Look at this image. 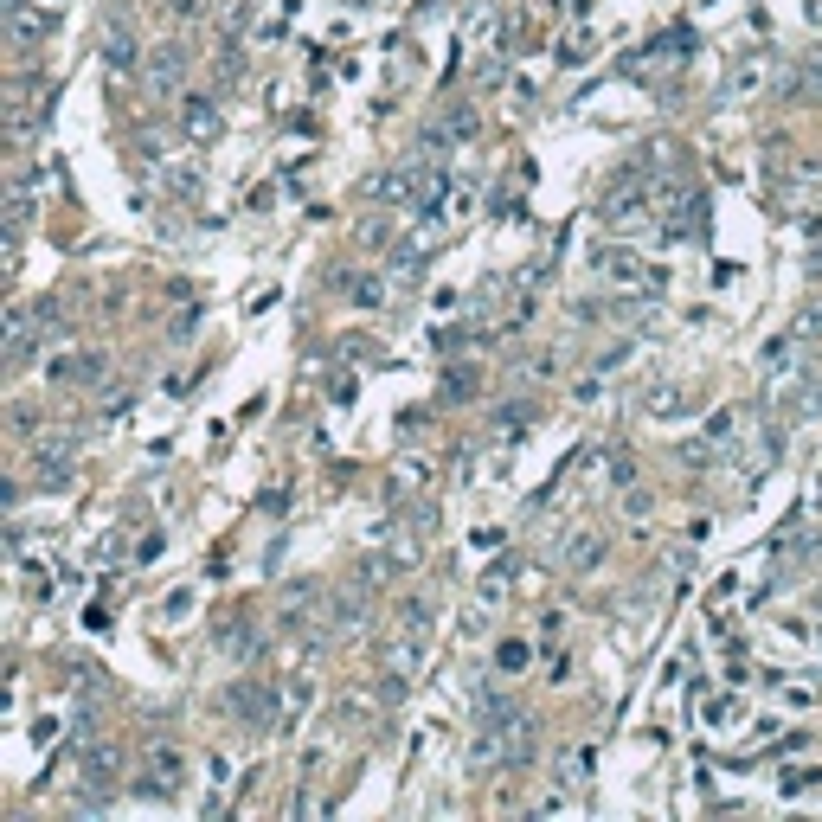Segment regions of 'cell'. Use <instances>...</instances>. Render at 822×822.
<instances>
[{
    "label": "cell",
    "instance_id": "cell-12",
    "mask_svg": "<svg viewBox=\"0 0 822 822\" xmlns=\"http://www.w3.org/2000/svg\"><path fill=\"white\" fill-rule=\"evenodd\" d=\"M598 559H604V534H591V527H585V534L566 540V566H572V572H591Z\"/></svg>",
    "mask_w": 822,
    "mask_h": 822
},
{
    "label": "cell",
    "instance_id": "cell-7",
    "mask_svg": "<svg viewBox=\"0 0 822 822\" xmlns=\"http://www.w3.org/2000/svg\"><path fill=\"white\" fill-rule=\"evenodd\" d=\"M334 289H341L354 309H379V302H386V277H379V270H341Z\"/></svg>",
    "mask_w": 822,
    "mask_h": 822
},
{
    "label": "cell",
    "instance_id": "cell-17",
    "mask_svg": "<svg viewBox=\"0 0 822 822\" xmlns=\"http://www.w3.org/2000/svg\"><path fill=\"white\" fill-rule=\"evenodd\" d=\"M193 604H200V591H193V585H180V591H167L161 617H167V623H187V611H193Z\"/></svg>",
    "mask_w": 822,
    "mask_h": 822
},
{
    "label": "cell",
    "instance_id": "cell-9",
    "mask_svg": "<svg viewBox=\"0 0 822 822\" xmlns=\"http://www.w3.org/2000/svg\"><path fill=\"white\" fill-rule=\"evenodd\" d=\"M180 123H187L193 142H212L225 116H219V103H212V97H187V103H180Z\"/></svg>",
    "mask_w": 822,
    "mask_h": 822
},
{
    "label": "cell",
    "instance_id": "cell-23",
    "mask_svg": "<svg viewBox=\"0 0 822 822\" xmlns=\"http://www.w3.org/2000/svg\"><path fill=\"white\" fill-rule=\"evenodd\" d=\"M611 482H617V489H636V463H630V456H617V463H611Z\"/></svg>",
    "mask_w": 822,
    "mask_h": 822
},
{
    "label": "cell",
    "instance_id": "cell-4",
    "mask_svg": "<svg viewBox=\"0 0 822 822\" xmlns=\"http://www.w3.org/2000/svg\"><path fill=\"white\" fill-rule=\"evenodd\" d=\"M7 39L20 58H33L45 39H52V13H45V0H7Z\"/></svg>",
    "mask_w": 822,
    "mask_h": 822
},
{
    "label": "cell",
    "instance_id": "cell-22",
    "mask_svg": "<svg viewBox=\"0 0 822 822\" xmlns=\"http://www.w3.org/2000/svg\"><path fill=\"white\" fill-rule=\"evenodd\" d=\"M790 90H816V97H822V52H810V65H803V78Z\"/></svg>",
    "mask_w": 822,
    "mask_h": 822
},
{
    "label": "cell",
    "instance_id": "cell-14",
    "mask_svg": "<svg viewBox=\"0 0 822 822\" xmlns=\"http://www.w3.org/2000/svg\"><path fill=\"white\" fill-rule=\"evenodd\" d=\"M84 778H90V790H103V797H110V790H116V752H110V745H103V752H90Z\"/></svg>",
    "mask_w": 822,
    "mask_h": 822
},
{
    "label": "cell",
    "instance_id": "cell-20",
    "mask_svg": "<svg viewBox=\"0 0 822 822\" xmlns=\"http://www.w3.org/2000/svg\"><path fill=\"white\" fill-rule=\"evenodd\" d=\"M758 84H765V65H739L733 71V97H752Z\"/></svg>",
    "mask_w": 822,
    "mask_h": 822
},
{
    "label": "cell",
    "instance_id": "cell-8",
    "mask_svg": "<svg viewBox=\"0 0 822 822\" xmlns=\"http://www.w3.org/2000/svg\"><path fill=\"white\" fill-rule=\"evenodd\" d=\"M739 713H745V700H739L733 688H720V694H707V700H700V726H707V733H733V726H739Z\"/></svg>",
    "mask_w": 822,
    "mask_h": 822
},
{
    "label": "cell",
    "instance_id": "cell-2",
    "mask_svg": "<svg viewBox=\"0 0 822 822\" xmlns=\"http://www.w3.org/2000/svg\"><path fill=\"white\" fill-rule=\"evenodd\" d=\"M598 270L611 277L617 289H630V296H656V289L668 283V270L662 264H649L643 251H630V245H611V251H598Z\"/></svg>",
    "mask_w": 822,
    "mask_h": 822
},
{
    "label": "cell",
    "instance_id": "cell-26",
    "mask_svg": "<svg viewBox=\"0 0 822 822\" xmlns=\"http://www.w3.org/2000/svg\"><path fill=\"white\" fill-rule=\"evenodd\" d=\"M45 7H58V0H45Z\"/></svg>",
    "mask_w": 822,
    "mask_h": 822
},
{
    "label": "cell",
    "instance_id": "cell-18",
    "mask_svg": "<svg viewBox=\"0 0 822 822\" xmlns=\"http://www.w3.org/2000/svg\"><path fill=\"white\" fill-rule=\"evenodd\" d=\"M790 334H797V347H816L822 341V309H803L797 322H790Z\"/></svg>",
    "mask_w": 822,
    "mask_h": 822
},
{
    "label": "cell",
    "instance_id": "cell-5",
    "mask_svg": "<svg viewBox=\"0 0 822 822\" xmlns=\"http://www.w3.org/2000/svg\"><path fill=\"white\" fill-rule=\"evenodd\" d=\"M187 71H193V52H187V45H155V52H148V84H155L161 103L187 90Z\"/></svg>",
    "mask_w": 822,
    "mask_h": 822
},
{
    "label": "cell",
    "instance_id": "cell-3",
    "mask_svg": "<svg viewBox=\"0 0 822 822\" xmlns=\"http://www.w3.org/2000/svg\"><path fill=\"white\" fill-rule=\"evenodd\" d=\"M180 784H187V752H180V745H148V765H142V784H135V797L167 803Z\"/></svg>",
    "mask_w": 822,
    "mask_h": 822
},
{
    "label": "cell",
    "instance_id": "cell-24",
    "mask_svg": "<svg viewBox=\"0 0 822 822\" xmlns=\"http://www.w3.org/2000/svg\"><path fill=\"white\" fill-rule=\"evenodd\" d=\"M797 187H822V161H797Z\"/></svg>",
    "mask_w": 822,
    "mask_h": 822
},
{
    "label": "cell",
    "instance_id": "cell-10",
    "mask_svg": "<svg viewBox=\"0 0 822 822\" xmlns=\"http://www.w3.org/2000/svg\"><path fill=\"white\" fill-rule=\"evenodd\" d=\"M232 707L245 713V726H251V733H264V726H270V713H277V707H270V694H264V688H251V681H245V688H232Z\"/></svg>",
    "mask_w": 822,
    "mask_h": 822
},
{
    "label": "cell",
    "instance_id": "cell-1",
    "mask_svg": "<svg viewBox=\"0 0 822 822\" xmlns=\"http://www.w3.org/2000/svg\"><path fill=\"white\" fill-rule=\"evenodd\" d=\"M649 200H656V193H649V180L623 174L617 187H604V200H598V219L611 225V232H643V225L656 219V212H649Z\"/></svg>",
    "mask_w": 822,
    "mask_h": 822
},
{
    "label": "cell",
    "instance_id": "cell-15",
    "mask_svg": "<svg viewBox=\"0 0 822 822\" xmlns=\"http://www.w3.org/2000/svg\"><path fill=\"white\" fill-rule=\"evenodd\" d=\"M508 591H514V566H508V559H501V566H495V572H482V585H476V598H482V604H501V598H508Z\"/></svg>",
    "mask_w": 822,
    "mask_h": 822
},
{
    "label": "cell",
    "instance_id": "cell-25",
    "mask_svg": "<svg viewBox=\"0 0 822 822\" xmlns=\"http://www.w3.org/2000/svg\"><path fill=\"white\" fill-rule=\"evenodd\" d=\"M174 13H180V20H200L206 7H200V0H174Z\"/></svg>",
    "mask_w": 822,
    "mask_h": 822
},
{
    "label": "cell",
    "instance_id": "cell-16",
    "mask_svg": "<svg viewBox=\"0 0 822 822\" xmlns=\"http://www.w3.org/2000/svg\"><path fill=\"white\" fill-rule=\"evenodd\" d=\"M399 630H405V636H424V630H431V604H424V598H405V604H399Z\"/></svg>",
    "mask_w": 822,
    "mask_h": 822
},
{
    "label": "cell",
    "instance_id": "cell-13",
    "mask_svg": "<svg viewBox=\"0 0 822 822\" xmlns=\"http://www.w3.org/2000/svg\"><path fill=\"white\" fill-rule=\"evenodd\" d=\"M135 52H142V45H135L123 26H110V33H103V65H110V71H135Z\"/></svg>",
    "mask_w": 822,
    "mask_h": 822
},
{
    "label": "cell",
    "instance_id": "cell-19",
    "mask_svg": "<svg viewBox=\"0 0 822 822\" xmlns=\"http://www.w3.org/2000/svg\"><path fill=\"white\" fill-rule=\"evenodd\" d=\"M816 778H822V771H816V765H790V771H784V784H778V790H784V797H803V790H810Z\"/></svg>",
    "mask_w": 822,
    "mask_h": 822
},
{
    "label": "cell",
    "instance_id": "cell-21",
    "mask_svg": "<svg viewBox=\"0 0 822 822\" xmlns=\"http://www.w3.org/2000/svg\"><path fill=\"white\" fill-rule=\"evenodd\" d=\"M360 245L386 251V245H392V225H386V219H367V225H360Z\"/></svg>",
    "mask_w": 822,
    "mask_h": 822
},
{
    "label": "cell",
    "instance_id": "cell-6",
    "mask_svg": "<svg viewBox=\"0 0 822 822\" xmlns=\"http://www.w3.org/2000/svg\"><path fill=\"white\" fill-rule=\"evenodd\" d=\"M90 379H103V354H52L45 360V386H58V392L90 386Z\"/></svg>",
    "mask_w": 822,
    "mask_h": 822
},
{
    "label": "cell",
    "instance_id": "cell-11",
    "mask_svg": "<svg viewBox=\"0 0 822 822\" xmlns=\"http://www.w3.org/2000/svg\"><path fill=\"white\" fill-rule=\"evenodd\" d=\"M527 662H534V643H527V636H501L495 643V675H527Z\"/></svg>",
    "mask_w": 822,
    "mask_h": 822
}]
</instances>
